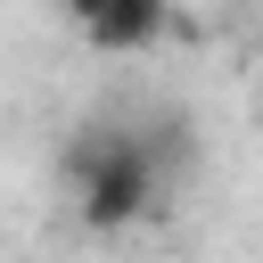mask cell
<instances>
[{"instance_id":"3","label":"cell","mask_w":263,"mask_h":263,"mask_svg":"<svg viewBox=\"0 0 263 263\" xmlns=\"http://www.w3.org/2000/svg\"><path fill=\"white\" fill-rule=\"evenodd\" d=\"M58 8H66L74 25H82V16H99V0H58Z\"/></svg>"},{"instance_id":"1","label":"cell","mask_w":263,"mask_h":263,"mask_svg":"<svg viewBox=\"0 0 263 263\" xmlns=\"http://www.w3.org/2000/svg\"><path fill=\"white\" fill-rule=\"evenodd\" d=\"M66 189L82 230H132L164 197V148L132 123H82L66 140Z\"/></svg>"},{"instance_id":"2","label":"cell","mask_w":263,"mask_h":263,"mask_svg":"<svg viewBox=\"0 0 263 263\" xmlns=\"http://www.w3.org/2000/svg\"><path fill=\"white\" fill-rule=\"evenodd\" d=\"M173 33V0H99V16H82V41L99 58H140Z\"/></svg>"}]
</instances>
